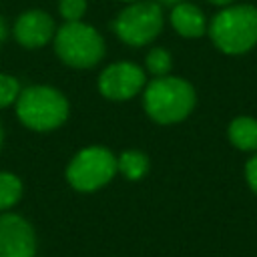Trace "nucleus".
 <instances>
[{"mask_svg": "<svg viewBox=\"0 0 257 257\" xmlns=\"http://www.w3.org/2000/svg\"><path fill=\"white\" fill-rule=\"evenodd\" d=\"M197 102L195 88L179 76H157L143 88V108L159 124H175L185 120Z\"/></svg>", "mask_w": 257, "mask_h": 257, "instance_id": "nucleus-1", "label": "nucleus"}, {"mask_svg": "<svg viewBox=\"0 0 257 257\" xmlns=\"http://www.w3.org/2000/svg\"><path fill=\"white\" fill-rule=\"evenodd\" d=\"M14 104L18 120L34 133H50L62 126L70 114V104L64 92L48 84L22 88Z\"/></svg>", "mask_w": 257, "mask_h": 257, "instance_id": "nucleus-2", "label": "nucleus"}, {"mask_svg": "<svg viewBox=\"0 0 257 257\" xmlns=\"http://www.w3.org/2000/svg\"><path fill=\"white\" fill-rule=\"evenodd\" d=\"M213 44L225 54H243L257 44V8L233 4L217 12L209 24Z\"/></svg>", "mask_w": 257, "mask_h": 257, "instance_id": "nucleus-3", "label": "nucleus"}, {"mask_svg": "<svg viewBox=\"0 0 257 257\" xmlns=\"http://www.w3.org/2000/svg\"><path fill=\"white\" fill-rule=\"evenodd\" d=\"M52 42L60 62L78 70L96 66L106 52L102 34L84 20L64 22L60 28H56Z\"/></svg>", "mask_w": 257, "mask_h": 257, "instance_id": "nucleus-4", "label": "nucleus"}, {"mask_svg": "<svg viewBox=\"0 0 257 257\" xmlns=\"http://www.w3.org/2000/svg\"><path fill=\"white\" fill-rule=\"evenodd\" d=\"M116 175V155L100 145L80 149L66 167V181L80 193L102 189Z\"/></svg>", "mask_w": 257, "mask_h": 257, "instance_id": "nucleus-5", "label": "nucleus"}, {"mask_svg": "<svg viewBox=\"0 0 257 257\" xmlns=\"http://www.w3.org/2000/svg\"><path fill=\"white\" fill-rule=\"evenodd\" d=\"M165 16L155 0H137L126 4L112 22V30L128 46H147L163 30Z\"/></svg>", "mask_w": 257, "mask_h": 257, "instance_id": "nucleus-6", "label": "nucleus"}, {"mask_svg": "<svg viewBox=\"0 0 257 257\" xmlns=\"http://www.w3.org/2000/svg\"><path fill=\"white\" fill-rule=\"evenodd\" d=\"M147 84L145 68L131 60H118L108 64L98 76V92L106 100L124 102L143 92Z\"/></svg>", "mask_w": 257, "mask_h": 257, "instance_id": "nucleus-7", "label": "nucleus"}, {"mask_svg": "<svg viewBox=\"0 0 257 257\" xmlns=\"http://www.w3.org/2000/svg\"><path fill=\"white\" fill-rule=\"evenodd\" d=\"M36 237L32 225L16 215H0V257H34Z\"/></svg>", "mask_w": 257, "mask_h": 257, "instance_id": "nucleus-8", "label": "nucleus"}, {"mask_svg": "<svg viewBox=\"0 0 257 257\" xmlns=\"http://www.w3.org/2000/svg\"><path fill=\"white\" fill-rule=\"evenodd\" d=\"M54 32H56V24H54L52 16L44 10H38V8L24 10L16 18L14 28H12L16 42L28 50H36V48L46 46L54 38Z\"/></svg>", "mask_w": 257, "mask_h": 257, "instance_id": "nucleus-9", "label": "nucleus"}, {"mask_svg": "<svg viewBox=\"0 0 257 257\" xmlns=\"http://www.w3.org/2000/svg\"><path fill=\"white\" fill-rule=\"evenodd\" d=\"M171 26L181 34L183 38H199L207 32V20L199 6L191 2H179L171 8L169 14Z\"/></svg>", "mask_w": 257, "mask_h": 257, "instance_id": "nucleus-10", "label": "nucleus"}, {"mask_svg": "<svg viewBox=\"0 0 257 257\" xmlns=\"http://www.w3.org/2000/svg\"><path fill=\"white\" fill-rule=\"evenodd\" d=\"M229 141L241 151H257V120L251 116H237L227 128Z\"/></svg>", "mask_w": 257, "mask_h": 257, "instance_id": "nucleus-11", "label": "nucleus"}, {"mask_svg": "<svg viewBox=\"0 0 257 257\" xmlns=\"http://www.w3.org/2000/svg\"><path fill=\"white\" fill-rule=\"evenodd\" d=\"M116 173L128 181H139L149 173V157L141 151H122L116 157Z\"/></svg>", "mask_w": 257, "mask_h": 257, "instance_id": "nucleus-12", "label": "nucleus"}, {"mask_svg": "<svg viewBox=\"0 0 257 257\" xmlns=\"http://www.w3.org/2000/svg\"><path fill=\"white\" fill-rule=\"evenodd\" d=\"M22 197V181L8 171H0V211L14 207Z\"/></svg>", "mask_w": 257, "mask_h": 257, "instance_id": "nucleus-13", "label": "nucleus"}, {"mask_svg": "<svg viewBox=\"0 0 257 257\" xmlns=\"http://www.w3.org/2000/svg\"><path fill=\"white\" fill-rule=\"evenodd\" d=\"M171 66H173V56L167 48L163 46H155L147 52V58H145V68L157 78V76H167L171 72Z\"/></svg>", "mask_w": 257, "mask_h": 257, "instance_id": "nucleus-14", "label": "nucleus"}, {"mask_svg": "<svg viewBox=\"0 0 257 257\" xmlns=\"http://www.w3.org/2000/svg\"><path fill=\"white\" fill-rule=\"evenodd\" d=\"M20 82L16 76L0 72V108H6L10 104L16 102L18 94H20Z\"/></svg>", "mask_w": 257, "mask_h": 257, "instance_id": "nucleus-15", "label": "nucleus"}, {"mask_svg": "<svg viewBox=\"0 0 257 257\" xmlns=\"http://www.w3.org/2000/svg\"><path fill=\"white\" fill-rule=\"evenodd\" d=\"M58 14L64 22H78L86 14V0H58Z\"/></svg>", "mask_w": 257, "mask_h": 257, "instance_id": "nucleus-16", "label": "nucleus"}, {"mask_svg": "<svg viewBox=\"0 0 257 257\" xmlns=\"http://www.w3.org/2000/svg\"><path fill=\"white\" fill-rule=\"evenodd\" d=\"M245 179H247L249 187L257 193V155L247 161V165H245Z\"/></svg>", "mask_w": 257, "mask_h": 257, "instance_id": "nucleus-17", "label": "nucleus"}, {"mask_svg": "<svg viewBox=\"0 0 257 257\" xmlns=\"http://www.w3.org/2000/svg\"><path fill=\"white\" fill-rule=\"evenodd\" d=\"M8 24H6V20H4V16H0V42H4L6 38H8Z\"/></svg>", "mask_w": 257, "mask_h": 257, "instance_id": "nucleus-18", "label": "nucleus"}, {"mask_svg": "<svg viewBox=\"0 0 257 257\" xmlns=\"http://www.w3.org/2000/svg\"><path fill=\"white\" fill-rule=\"evenodd\" d=\"M157 4H161V6H175V4H179V2H183V0H155Z\"/></svg>", "mask_w": 257, "mask_h": 257, "instance_id": "nucleus-19", "label": "nucleus"}, {"mask_svg": "<svg viewBox=\"0 0 257 257\" xmlns=\"http://www.w3.org/2000/svg\"><path fill=\"white\" fill-rule=\"evenodd\" d=\"M211 4H217V6H229L233 0H209Z\"/></svg>", "mask_w": 257, "mask_h": 257, "instance_id": "nucleus-20", "label": "nucleus"}, {"mask_svg": "<svg viewBox=\"0 0 257 257\" xmlns=\"http://www.w3.org/2000/svg\"><path fill=\"white\" fill-rule=\"evenodd\" d=\"M2 141H4V131H2V122H0V147H2Z\"/></svg>", "mask_w": 257, "mask_h": 257, "instance_id": "nucleus-21", "label": "nucleus"}, {"mask_svg": "<svg viewBox=\"0 0 257 257\" xmlns=\"http://www.w3.org/2000/svg\"><path fill=\"white\" fill-rule=\"evenodd\" d=\"M120 2H124V4H131V2H137V0H120Z\"/></svg>", "mask_w": 257, "mask_h": 257, "instance_id": "nucleus-22", "label": "nucleus"}]
</instances>
